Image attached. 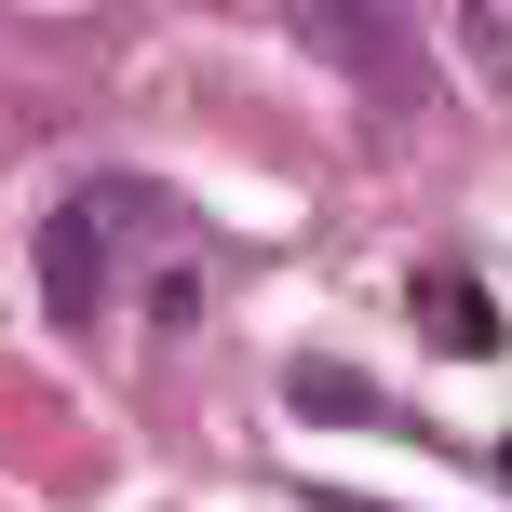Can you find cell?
Returning <instances> with one entry per match:
<instances>
[{"label":"cell","mask_w":512,"mask_h":512,"mask_svg":"<svg viewBox=\"0 0 512 512\" xmlns=\"http://www.w3.org/2000/svg\"><path fill=\"white\" fill-rule=\"evenodd\" d=\"M418 324H445V351H499V310L472 297L459 270H445V283H418Z\"/></svg>","instance_id":"cell-1"}]
</instances>
